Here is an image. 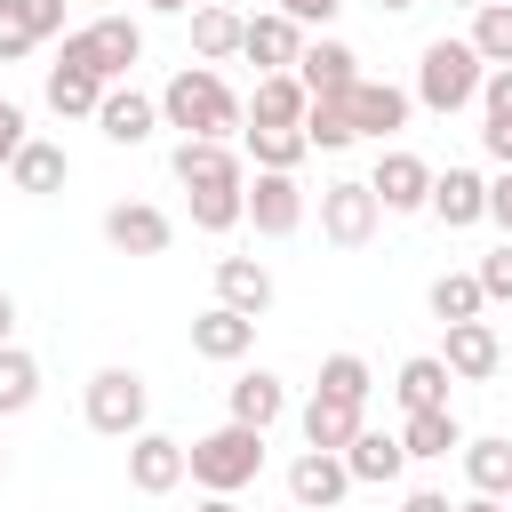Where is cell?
I'll use <instances>...</instances> for the list:
<instances>
[{"instance_id":"7","label":"cell","mask_w":512,"mask_h":512,"mask_svg":"<svg viewBox=\"0 0 512 512\" xmlns=\"http://www.w3.org/2000/svg\"><path fill=\"white\" fill-rule=\"evenodd\" d=\"M368 192H376L384 216H424L432 208V160L408 152V144H384L376 168H368Z\"/></svg>"},{"instance_id":"33","label":"cell","mask_w":512,"mask_h":512,"mask_svg":"<svg viewBox=\"0 0 512 512\" xmlns=\"http://www.w3.org/2000/svg\"><path fill=\"white\" fill-rule=\"evenodd\" d=\"M40 400V360L24 344H0V416H24Z\"/></svg>"},{"instance_id":"9","label":"cell","mask_w":512,"mask_h":512,"mask_svg":"<svg viewBox=\"0 0 512 512\" xmlns=\"http://www.w3.org/2000/svg\"><path fill=\"white\" fill-rule=\"evenodd\" d=\"M184 480H192L184 440H168V432H136V440H128V488H136V496H168V488H184Z\"/></svg>"},{"instance_id":"16","label":"cell","mask_w":512,"mask_h":512,"mask_svg":"<svg viewBox=\"0 0 512 512\" xmlns=\"http://www.w3.org/2000/svg\"><path fill=\"white\" fill-rule=\"evenodd\" d=\"M304 40H312L304 24H288L280 8H264V16H248V40H240V56H248V64H256V80H264V72H296Z\"/></svg>"},{"instance_id":"23","label":"cell","mask_w":512,"mask_h":512,"mask_svg":"<svg viewBox=\"0 0 512 512\" xmlns=\"http://www.w3.org/2000/svg\"><path fill=\"white\" fill-rule=\"evenodd\" d=\"M216 304L264 320V312H272V272H264L256 256H216Z\"/></svg>"},{"instance_id":"35","label":"cell","mask_w":512,"mask_h":512,"mask_svg":"<svg viewBox=\"0 0 512 512\" xmlns=\"http://www.w3.org/2000/svg\"><path fill=\"white\" fill-rule=\"evenodd\" d=\"M472 48H480V64L496 72V64H512V0H488V8H472V32H464Z\"/></svg>"},{"instance_id":"46","label":"cell","mask_w":512,"mask_h":512,"mask_svg":"<svg viewBox=\"0 0 512 512\" xmlns=\"http://www.w3.org/2000/svg\"><path fill=\"white\" fill-rule=\"evenodd\" d=\"M0 344H16V296L0 288Z\"/></svg>"},{"instance_id":"2","label":"cell","mask_w":512,"mask_h":512,"mask_svg":"<svg viewBox=\"0 0 512 512\" xmlns=\"http://www.w3.org/2000/svg\"><path fill=\"white\" fill-rule=\"evenodd\" d=\"M160 128H176V144H184V136L232 144V136L248 128V104L224 88L216 64H184V72H168V88H160Z\"/></svg>"},{"instance_id":"51","label":"cell","mask_w":512,"mask_h":512,"mask_svg":"<svg viewBox=\"0 0 512 512\" xmlns=\"http://www.w3.org/2000/svg\"><path fill=\"white\" fill-rule=\"evenodd\" d=\"M448 8H488V0H448Z\"/></svg>"},{"instance_id":"5","label":"cell","mask_w":512,"mask_h":512,"mask_svg":"<svg viewBox=\"0 0 512 512\" xmlns=\"http://www.w3.org/2000/svg\"><path fill=\"white\" fill-rule=\"evenodd\" d=\"M184 456H192V480H200V496H240V488L264 472V432L224 416V424H216V432H200Z\"/></svg>"},{"instance_id":"28","label":"cell","mask_w":512,"mask_h":512,"mask_svg":"<svg viewBox=\"0 0 512 512\" xmlns=\"http://www.w3.org/2000/svg\"><path fill=\"white\" fill-rule=\"evenodd\" d=\"M64 176H72V160H64V144H56V136H32V144L8 160V184H16V192H40V200H48V192H64Z\"/></svg>"},{"instance_id":"10","label":"cell","mask_w":512,"mask_h":512,"mask_svg":"<svg viewBox=\"0 0 512 512\" xmlns=\"http://www.w3.org/2000/svg\"><path fill=\"white\" fill-rule=\"evenodd\" d=\"M96 128H104V144H120V152H136V144H152L160 136V96H144V88H104V104H96Z\"/></svg>"},{"instance_id":"22","label":"cell","mask_w":512,"mask_h":512,"mask_svg":"<svg viewBox=\"0 0 512 512\" xmlns=\"http://www.w3.org/2000/svg\"><path fill=\"white\" fill-rule=\"evenodd\" d=\"M304 112H312V96L296 72H264L248 96V128H304Z\"/></svg>"},{"instance_id":"21","label":"cell","mask_w":512,"mask_h":512,"mask_svg":"<svg viewBox=\"0 0 512 512\" xmlns=\"http://www.w3.org/2000/svg\"><path fill=\"white\" fill-rule=\"evenodd\" d=\"M344 472H352V488L368 480V488H392L400 472H408V448H400V432H376V424H360V440L344 448Z\"/></svg>"},{"instance_id":"36","label":"cell","mask_w":512,"mask_h":512,"mask_svg":"<svg viewBox=\"0 0 512 512\" xmlns=\"http://www.w3.org/2000/svg\"><path fill=\"white\" fill-rule=\"evenodd\" d=\"M312 392H336V400H352V408H368V392H376V376H368V360L360 352H328L320 360V384Z\"/></svg>"},{"instance_id":"29","label":"cell","mask_w":512,"mask_h":512,"mask_svg":"<svg viewBox=\"0 0 512 512\" xmlns=\"http://www.w3.org/2000/svg\"><path fill=\"white\" fill-rule=\"evenodd\" d=\"M464 480H472V496H512V440L504 432L464 440Z\"/></svg>"},{"instance_id":"42","label":"cell","mask_w":512,"mask_h":512,"mask_svg":"<svg viewBox=\"0 0 512 512\" xmlns=\"http://www.w3.org/2000/svg\"><path fill=\"white\" fill-rule=\"evenodd\" d=\"M24 144H32V120H24V104H8V96H0V168H8Z\"/></svg>"},{"instance_id":"34","label":"cell","mask_w":512,"mask_h":512,"mask_svg":"<svg viewBox=\"0 0 512 512\" xmlns=\"http://www.w3.org/2000/svg\"><path fill=\"white\" fill-rule=\"evenodd\" d=\"M304 144H312V152H344V144H360V136H352V104H344V96H312V112H304Z\"/></svg>"},{"instance_id":"8","label":"cell","mask_w":512,"mask_h":512,"mask_svg":"<svg viewBox=\"0 0 512 512\" xmlns=\"http://www.w3.org/2000/svg\"><path fill=\"white\" fill-rule=\"evenodd\" d=\"M376 224H384V208H376L368 176H336V184H320V240H328V248H368Z\"/></svg>"},{"instance_id":"19","label":"cell","mask_w":512,"mask_h":512,"mask_svg":"<svg viewBox=\"0 0 512 512\" xmlns=\"http://www.w3.org/2000/svg\"><path fill=\"white\" fill-rule=\"evenodd\" d=\"M296 424H304V448H328V456H344V448L360 440L368 408H352V400H336V392H312V400L296 408Z\"/></svg>"},{"instance_id":"38","label":"cell","mask_w":512,"mask_h":512,"mask_svg":"<svg viewBox=\"0 0 512 512\" xmlns=\"http://www.w3.org/2000/svg\"><path fill=\"white\" fill-rule=\"evenodd\" d=\"M16 16H24L32 40H56L64 32V0H16Z\"/></svg>"},{"instance_id":"14","label":"cell","mask_w":512,"mask_h":512,"mask_svg":"<svg viewBox=\"0 0 512 512\" xmlns=\"http://www.w3.org/2000/svg\"><path fill=\"white\" fill-rule=\"evenodd\" d=\"M440 360H448L456 384H488V376L504 368V336H496V320H456L448 344H440Z\"/></svg>"},{"instance_id":"1","label":"cell","mask_w":512,"mask_h":512,"mask_svg":"<svg viewBox=\"0 0 512 512\" xmlns=\"http://www.w3.org/2000/svg\"><path fill=\"white\" fill-rule=\"evenodd\" d=\"M168 168H176L200 232L248 224V152H240V144H200V136H184V144L168 152Z\"/></svg>"},{"instance_id":"50","label":"cell","mask_w":512,"mask_h":512,"mask_svg":"<svg viewBox=\"0 0 512 512\" xmlns=\"http://www.w3.org/2000/svg\"><path fill=\"white\" fill-rule=\"evenodd\" d=\"M376 8H384V16H408V8H416V0H376Z\"/></svg>"},{"instance_id":"39","label":"cell","mask_w":512,"mask_h":512,"mask_svg":"<svg viewBox=\"0 0 512 512\" xmlns=\"http://www.w3.org/2000/svg\"><path fill=\"white\" fill-rule=\"evenodd\" d=\"M40 40L24 32V16H16V0H0V64H16V56H32Z\"/></svg>"},{"instance_id":"44","label":"cell","mask_w":512,"mask_h":512,"mask_svg":"<svg viewBox=\"0 0 512 512\" xmlns=\"http://www.w3.org/2000/svg\"><path fill=\"white\" fill-rule=\"evenodd\" d=\"M480 152H488L496 168H512V120H480Z\"/></svg>"},{"instance_id":"47","label":"cell","mask_w":512,"mask_h":512,"mask_svg":"<svg viewBox=\"0 0 512 512\" xmlns=\"http://www.w3.org/2000/svg\"><path fill=\"white\" fill-rule=\"evenodd\" d=\"M456 512H512V504H504V496H464Z\"/></svg>"},{"instance_id":"26","label":"cell","mask_w":512,"mask_h":512,"mask_svg":"<svg viewBox=\"0 0 512 512\" xmlns=\"http://www.w3.org/2000/svg\"><path fill=\"white\" fill-rule=\"evenodd\" d=\"M240 40H248V16H232V8H216V0L192 8V64H232Z\"/></svg>"},{"instance_id":"53","label":"cell","mask_w":512,"mask_h":512,"mask_svg":"<svg viewBox=\"0 0 512 512\" xmlns=\"http://www.w3.org/2000/svg\"><path fill=\"white\" fill-rule=\"evenodd\" d=\"M88 8H112V0H88Z\"/></svg>"},{"instance_id":"32","label":"cell","mask_w":512,"mask_h":512,"mask_svg":"<svg viewBox=\"0 0 512 512\" xmlns=\"http://www.w3.org/2000/svg\"><path fill=\"white\" fill-rule=\"evenodd\" d=\"M488 312V288H480V272H440L432 280V320L440 328H456V320H480Z\"/></svg>"},{"instance_id":"12","label":"cell","mask_w":512,"mask_h":512,"mask_svg":"<svg viewBox=\"0 0 512 512\" xmlns=\"http://www.w3.org/2000/svg\"><path fill=\"white\" fill-rule=\"evenodd\" d=\"M296 80H304V96H352L368 72H360V56H352L344 40L312 32V40H304V56H296Z\"/></svg>"},{"instance_id":"37","label":"cell","mask_w":512,"mask_h":512,"mask_svg":"<svg viewBox=\"0 0 512 512\" xmlns=\"http://www.w3.org/2000/svg\"><path fill=\"white\" fill-rule=\"evenodd\" d=\"M472 272H480V288H488V304H512V240H496V248H488V256H480Z\"/></svg>"},{"instance_id":"54","label":"cell","mask_w":512,"mask_h":512,"mask_svg":"<svg viewBox=\"0 0 512 512\" xmlns=\"http://www.w3.org/2000/svg\"><path fill=\"white\" fill-rule=\"evenodd\" d=\"M504 504H512V496H504Z\"/></svg>"},{"instance_id":"18","label":"cell","mask_w":512,"mask_h":512,"mask_svg":"<svg viewBox=\"0 0 512 512\" xmlns=\"http://www.w3.org/2000/svg\"><path fill=\"white\" fill-rule=\"evenodd\" d=\"M424 216H440L448 232L488 224V176H480V168H432V208H424Z\"/></svg>"},{"instance_id":"31","label":"cell","mask_w":512,"mask_h":512,"mask_svg":"<svg viewBox=\"0 0 512 512\" xmlns=\"http://www.w3.org/2000/svg\"><path fill=\"white\" fill-rule=\"evenodd\" d=\"M240 152L256 168H272V176H296L312 144H304V128H240Z\"/></svg>"},{"instance_id":"25","label":"cell","mask_w":512,"mask_h":512,"mask_svg":"<svg viewBox=\"0 0 512 512\" xmlns=\"http://www.w3.org/2000/svg\"><path fill=\"white\" fill-rule=\"evenodd\" d=\"M232 424H256V432H272L280 416H288V384L272 376V368H248V376H232Z\"/></svg>"},{"instance_id":"15","label":"cell","mask_w":512,"mask_h":512,"mask_svg":"<svg viewBox=\"0 0 512 512\" xmlns=\"http://www.w3.org/2000/svg\"><path fill=\"white\" fill-rule=\"evenodd\" d=\"M288 496H296V512H336V504L352 496V472H344V456H328V448H304V456L288 464Z\"/></svg>"},{"instance_id":"30","label":"cell","mask_w":512,"mask_h":512,"mask_svg":"<svg viewBox=\"0 0 512 512\" xmlns=\"http://www.w3.org/2000/svg\"><path fill=\"white\" fill-rule=\"evenodd\" d=\"M96 104H104V80H96V72L48 64V112H56V120H96Z\"/></svg>"},{"instance_id":"48","label":"cell","mask_w":512,"mask_h":512,"mask_svg":"<svg viewBox=\"0 0 512 512\" xmlns=\"http://www.w3.org/2000/svg\"><path fill=\"white\" fill-rule=\"evenodd\" d=\"M144 8H160V16H192L200 0H144Z\"/></svg>"},{"instance_id":"52","label":"cell","mask_w":512,"mask_h":512,"mask_svg":"<svg viewBox=\"0 0 512 512\" xmlns=\"http://www.w3.org/2000/svg\"><path fill=\"white\" fill-rule=\"evenodd\" d=\"M0 472H8V448H0Z\"/></svg>"},{"instance_id":"20","label":"cell","mask_w":512,"mask_h":512,"mask_svg":"<svg viewBox=\"0 0 512 512\" xmlns=\"http://www.w3.org/2000/svg\"><path fill=\"white\" fill-rule=\"evenodd\" d=\"M192 352H200V360H248V352H256V320L232 312V304H208V312L192 320Z\"/></svg>"},{"instance_id":"17","label":"cell","mask_w":512,"mask_h":512,"mask_svg":"<svg viewBox=\"0 0 512 512\" xmlns=\"http://www.w3.org/2000/svg\"><path fill=\"white\" fill-rule=\"evenodd\" d=\"M344 104H352V136H376V144H384V136H400V128H408V112H416V88H392V80H360Z\"/></svg>"},{"instance_id":"43","label":"cell","mask_w":512,"mask_h":512,"mask_svg":"<svg viewBox=\"0 0 512 512\" xmlns=\"http://www.w3.org/2000/svg\"><path fill=\"white\" fill-rule=\"evenodd\" d=\"M488 224L512 240V168H496V176H488Z\"/></svg>"},{"instance_id":"11","label":"cell","mask_w":512,"mask_h":512,"mask_svg":"<svg viewBox=\"0 0 512 512\" xmlns=\"http://www.w3.org/2000/svg\"><path fill=\"white\" fill-rule=\"evenodd\" d=\"M104 240H112L120 256H168L176 224H168V208H152V200H112V208H104Z\"/></svg>"},{"instance_id":"4","label":"cell","mask_w":512,"mask_h":512,"mask_svg":"<svg viewBox=\"0 0 512 512\" xmlns=\"http://www.w3.org/2000/svg\"><path fill=\"white\" fill-rule=\"evenodd\" d=\"M480 80H488V64H480V48L472 40H424V56H416V104L424 112H464V104H480Z\"/></svg>"},{"instance_id":"45","label":"cell","mask_w":512,"mask_h":512,"mask_svg":"<svg viewBox=\"0 0 512 512\" xmlns=\"http://www.w3.org/2000/svg\"><path fill=\"white\" fill-rule=\"evenodd\" d=\"M400 512H456V504H448L440 488H408V496H400Z\"/></svg>"},{"instance_id":"49","label":"cell","mask_w":512,"mask_h":512,"mask_svg":"<svg viewBox=\"0 0 512 512\" xmlns=\"http://www.w3.org/2000/svg\"><path fill=\"white\" fill-rule=\"evenodd\" d=\"M192 512H240V504H232V496H200Z\"/></svg>"},{"instance_id":"27","label":"cell","mask_w":512,"mask_h":512,"mask_svg":"<svg viewBox=\"0 0 512 512\" xmlns=\"http://www.w3.org/2000/svg\"><path fill=\"white\" fill-rule=\"evenodd\" d=\"M400 448H408V464L464 456V424H456V408H424V416H408V424H400Z\"/></svg>"},{"instance_id":"40","label":"cell","mask_w":512,"mask_h":512,"mask_svg":"<svg viewBox=\"0 0 512 512\" xmlns=\"http://www.w3.org/2000/svg\"><path fill=\"white\" fill-rule=\"evenodd\" d=\"M480 120H512V64H496L480 80Z\"/></svg>"},{"instance_id":"13","label":"cell","mask_w":512,"mask_h":512,"mask_svg":"<svg viewBox=\"0 0 512 512\" xmlns=\"http://www.w3.org/2000/svg\"><path fill=\"white\" fill-rule=\"evenodd\" d=\"M248 224H256L264 240H288V232L304 224V184H296V176L256 168V176H248Z\"/></svg>"},{"instance_id":"24","label":"cell","mask_w":512,"mask_h":512,"mask_svg":"<svg viewBox=\"0 0 512 512\" xmlns=\"http://www.w3.org/2000/svg\"><path fill=\"white\" fill-rule=\"evenodd\" d=\"M448 360L440 352H416V360H400V376H392V400H400V416H424V408H448Z\"/></svg>"},{"instance_id":"6","label":"cell","mask_w":512,"mask_h":512,"mask_svg":"<svg viewBox=\"0 0 512 512\" xmlns=\"http://www.w3.org/2000/svg\"><path fill=\"white\" fill-rule=\"evenodd\" d=\"M80 416H88V432H104V440H136V432H152L144 416H152V384L136 376V368H96L88 376V392H80Z\"/></svg>"},{"instance_id":"3","label":"cell","mask_w":512,"mask_h":512,"mask_svg":"<svg viewBox=\"0 0 512 512\" xmlns=\"http://www.w3.org/2000/svg\"><path fill=\"white\" fill-rule=\"evenodd\" d=\"M56 64H80V72H96L104 88H120V80L144 64V24H136V16H120V8H104V16H88L80 32H64Z\"/></svg>"},{"instance_id":"41","label":"cell","mask_w":512,"mask_h":512,"mask_svg":"<svg viewBox=\"0 0 512 512\" xmlns=\"http://www.w3.org/2000/svg\"><path fill=\"white\" fill-rule=\"evenodd\" d=\"M272 8H280V16H288V24H304V32H328V24H336V8H344V0H272Z\"/></svg>"}]
</instances>
